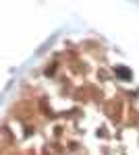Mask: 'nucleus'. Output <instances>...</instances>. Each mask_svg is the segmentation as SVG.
<instances>
[{"mask_svg":"<svg viewBox=\"0 0 139 155\" xmlns=\"http://www.w3.org/2000/svg\"><path fill=\"white\" fill-rule=\"evenodd\" d=\"M116 77H118V79H120V81H131V79H133V72L129 71L127 66H116Z\"/></svg>","mask_w":139,"mask_h":155,"instance_id":"f257e3e1","label":"nucleus"}]
</instances>
